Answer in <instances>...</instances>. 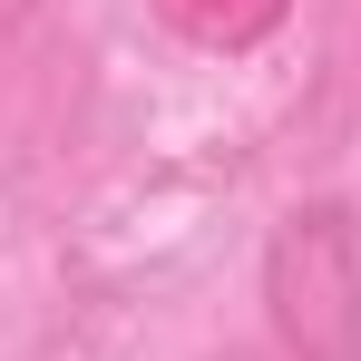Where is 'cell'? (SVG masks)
<instances>
[{"instance_id":"1","label":"cell","mask_w":361,"mask_h":361,"mask_svg":"<svg viewBox=\"0 0 361 361\" xmlns=\"http://www.w3.org/2000/svg\"><path fill=\"white\" fill-rule=\"evenodd\" d=\"M264 322L283 361H361V225L352 205L312 195L264 244Z\"/></svg>"},{"instance_id":"2","label":"cell","mask_w":361,"mask_h":361,"mask_svg":"<svg viewBox=\"0 0 361 361\" xmlns=\"http://www.w3.org/2000/svg\"><path fill=\"white\" fill-rule=\"evenodd\" d=\"M283 10L293 0H166V20H176L195 49H254V39L283 30Z\"/></svg>"}]
</instances>
